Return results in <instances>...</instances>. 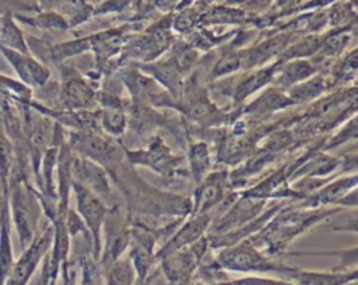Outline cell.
<instances>
[{
    "label": "cell",
    "mask_w": 358,
    "mask_h": 285,
    "mask_svg": "<svg viewBox=\"0 0 358 285\" xmlns=\"http://www.w3.org/2000/svg\"><path fill=\"white\" fill-rule=\"evenodd\" d=\"M8 210L20 247L24 250L38 233L42 212L39 194L28 183L27 177L15 179L8 183Z\"/></svg>",
    "instance_id": "obj_1"
},
{
    "label": "cell",
    "mask_w": 358,
    "mask_h": 285,
    "mask_svg": "<svg viewBox=\"0 0 358 285\" xmlns=\"http://www.w3.org/2000/svg\"><path fill=\"white\" fill-rule=\"evenodd\" d=\"M214 267L228 271L252 272V274H278L288 278L294 267H287L275 261L271 256L262 253L250 240L238 242L225 246L214 258Z\"/></svg>",
    "instance_id": "obj_2"
},
{
    "label": "cell",
    "mask_w": 358,
    "mask_h": 285,
    "mask_svg": "<svg viewBox=\"0 0 358 285\" xmlns=\"http://www.w3.org/2000/svg\"><path fill=\"white\" fill-rule=\"evenodd\" d=\"M66 142L74 154L102 165V168H108L110 173L119 166L124 156L123 149L115 141L105 138L90 129L71 131Z\"/></svg>",
    "instance_id": "obj_3"
},
{
    "label": "cell",
    "mask_w": 358,
    "mask_h": 285,
    "mask_svg": "<svg viewBox=\"0 0 358 285\" xmlns=\"http://www.w3.org/2000/svg\"><path fill=\"white\" fill-rule=\"evenodd\" d=\"M71 190L76 196L77 212L84 221L92 240V257L99 261L102 250V225L109 207L106 203L85 186L73 180Z\"/></svg>",
    "instance_id": "obj_4"
},
{
    "label": "cell",
    "mask_w": 358,
    "mask_h": 285,
    "mask_svg": "<svg viewBox=\"0 0 358 285\" xmlns=\"http://www.w3.org/2000/svg\"><path fill=\"white\" fill-rule=\"evenodd\" d=\"M53 226L49 221L41 232L35 235L32 242L22 250V254L14 261L4 285H27L39 263L43 260L52 246Z\"/></svg>",
    "instance_id": "obj_5"
},
{
    "label": "cell",
    "mask_w": 358,
    "mask_h": 285,
    "mask_svg": "<svg viewBox=\"0 0 358 285\" xmlns=\"http://www.w3.org/2000/svg\"><path fill=\"white\" fill-rule=\"evenodd\" d=\"M102 232L105 233V246L103 250H101L98 264L106 265L122 257L130 243V229L127 228L123 214L117 207H110L108 210Z\"/></svg>",
    "instance_id": "obj_6"
},
{
    "label": "cell",
    "mask_w": 358,
    "mask_h": 285,
    "mask_svg": "<svg viewBox=\"0 0 358 285\" xmlns=\"http://www.w3.org/2000/svg\"><path fill=\"white\" fill-rule=\"evenodd\" d=\"M0 54L8 61L20 81L27 87L43 88L50 78L49 68L36 60L31 53H22L0 43Z\"/></svg>",
    "instance_id": "obj_7"
},
{
    "label": "cell",
    "mask_w": 358,
    "mask_h": 285,
    "mask_svg": "<svg viewBox=\"0 0 358 285\" xmlns=\"http://www.w3.org/2000/svg\"><path fill=\"white\" fill-rule=\"evenodd\" d=\"M124 155L130 161V163L148 166L162 176L172 175L173 170L178 168V162L180 161V158L175 156L171 152L169 147L165 145L164 140L158 137H155L147 148L126 151Z\"/></svg>",
    "instance_id": "obj_8"
},
{
    "label": "cell",
    "mask_w": 358,
    "mask_h": 285,
    "mask_svg": "<svg viewBox=\"0 0 358 285\" xmlns=\"http://www.w3.org/2000/svg\"><path fill=\"white\" fill-rule=\"evenodd\" d=\"M210 225V212L190 215L189 219L155 251V260L158 261L173 251L189 247L190 244H193L194 242L204 236V232H207Z\"/></svg>",
    "instance_id": "obj_9"
},
{
    "label": "cell",
    "mask_w": 358,
    "mask_h": 285,
    "mask_svg": "<svg viewBox=\"0 0 358 285\" xmlns=\"http://www.w3.org/2000/svg\"><path fill=\"white\" fill-rule=\"evenodd\" d=\"M227 172L218 170L208 173L203 177L194 190L192 208L189 215L210 212L211 208L217 207L224 201L225 197V186H227Z\"/></svg>",
    "instance_id": "obj_10"
},
{
    "label": "cell",
    "mask_w": 358,
    "mask_h": 285,
    "mask_svg": "<svg viewBox=\"0 0 358 285\" xmlns=\"http://www.w3.org/2000/svg\"><path fill=\"white\" fill-rule=\"evenodd\" d=\"M158 261H161V270L171 285H192L190 279L200 264L190 247L173 251Z\"/></svg>",
    "instance_id": "obj_11"
},
{
    "label": "cell",
    "mask_w": 358,
    "mask_h": 285,
    "mask_svg": "<svg viewBox=\"0 0 358 285\" xmlns=\"http://www.w3.org/2000/svg\"><path fill=\"white\" fill-rule=\"evenodd\" d=\"M60 101L66 110H84L94 105L95 91L80 74L67 71L60 87Z\"/></svg>",
    "instance_id": "obj_12"
},
{
    "label": "cell",
    "mask_w": 358,
    "mask_h": 285,
    "mask_svg": "<svg viewBox=\"0 0 358 285\" xmlns=\"http://www.w3.org/2000/svg\"><path fill=\"white\" fill-rule=\"evenodd\" d=\"M262 207H263V201L252 197H248L235 203L214 225V236L248 224L249 221L257 217Z\"/></svg>",
    "instance_id": "obj_13"
},
{
    "label": "cell",
    "mask_w": 358,
    "mask_h": 285,
    "mask_svg": "<svg viewBox=\"0 0 358 285\" xmlns=\"http://www.w3.org/2000/svg\"><path fill=\"white\" fill-rule=\"evenodd\" d=\"M357 268L350 271H308L292 268L287 281L296 285H350L357 281Z\"/></svg>",
    "instance_id": "obj_14"
},
{
    "label": "cell",
    "mask_w": 358,
    "mask_h": 285,
    "mask_svg": "<svg viewBox=\"0 0 358 285\" xmlns=\"http://www.w3.org/2000/svg\"><path fill=\"white\" fill-rule=\"evenodd\" d=\"M11 219L8 210V190L0 198V285H4L14 264L11 244Z\"/></svg>",
    "instance_id": "obj_15"
},
{
    "label": "cell",
    "mask_w": 358,
    "mask_h": 285,
    "mask_svg": "<svg viewBox=\"0 0 358 285\" xmlns=\"http://www.w3.org/2000/svg\"><path fill=\"white\" fill-rule=\"evenodd\" d=\"M38 11L52 10L62 14L70 27L84 22L92 13L91 6L85 0H35Z\"/></svg>",
    "instance_id": "obj_16"
},
{
    "label": "cell",
    "mask_w": 358,
    "mask_h": 285,
    "mask_svg": "<svg viewBox=\"0 0 358 285\" xmlns=\"http://www.w3.org/2000/svg\"><path fill=\"white\" fill-rule=\"evenodd\" d=\"M357 187V176H345L341 177L322 189H317L313 191V194L308 198V205H326L330 203H340V200L350 193L352 189Z\"/></svg>",
    "instance_id": "obj_17"
},
{
    "label": "cell",
    "mask_w": 358,
    "mask_h": 285,
    "mask_svg": "<svg viewBox=\"0 0 358 285\" xmlns=\"http://www.w3.org/2000/svg\"><path fill=\"white\" fill-rule=\"evenodd\" d=\"M277 68H278V75H274V78L277 77V82L282 88L294 87L308 80L316 71V67L305 59H295L284 66L278 64Z\"/></svg>",
    "instance_id": "obj_18"
},
{
    "label": "cell",
    "mask_w": 358,
    "mask_h": 285,
    "mask_svg": "<svg viewBox=\"0 0 358 285\" xmlns=\"http://www.w3.org/2000/svg\"><path fill=\"white\" fill-rule=\"evenodd\" d=\"M277 67H278V64L264 67V68H260V70L246 75L242 81L238 82L236 88L234 89V101L235 102H242L246 96H249L250 94H253L259 88H262L266 84H268L270 81H273Z\"/></svg>",
    "instance_id": "obj_19"
},
{
    "label": "cell",
    "mask_w": 358,
    "mask_h": 285,
    "mask_svg": "<svg viewBox=\"0 0 358 285\" xmlns=\"http://www.w3.org/2000/svg\"><path fill=\"white\" fill-rule=\"evenodd\" d=\"M0 43L18 52L29 53L27 38L17 27L13 13H6L0 17Z\"/></svg>",
    "instance_id": "obj_20"
},
{
    "label": "cell",
    "mask_w": 358,
    "mask_h": 285,
    "mask_svg": "<svg viewBox=\"0 0 358 285\" xmlns=\"http://www.w3.org/2000/svg\"><path fill=\"white\" fill-rule=\"evenodd\" d=\"M14 20L29 25L32 28H38V29H67L69 24L66 21V18L52 10H41L36 11V14L34 15H27V14H13Z\"/></svg>",
    "instance_id": "obj_21"
},
{
    "label": "cell",
    "mask_w": 358,
    "mask_h": 285,
    "mask_svg": "<svg viewBox=\"0 0 358 285\" xmlns=\"http://www.w3.org/2000/svg\"><path fill=\"white\" fill-rule=\"evenodd\" d=\"M189 169L193 182L197 184L203 180L210 169V151L206 142L196 141L189 145L187 151Z\"/></svg>",
    "instance_id": "obj_22"
},
{
    "label": "cell",
    "mask_w": 358,
    "mask_h": 285,
    "mask_svg": "<svg viewBox=\"0 0 358 285\" xmlns=\"http://www.w3.org/2000/svg\"><path fill=\"white\" fill-rule=\"evenodd\" d=\"M99 123L102 129L112 137H117L124 133L127 124L126 109L122 103L112 106H102L99 110Z\"/></svg>",
    "instance_id": "obj_23"
},
{
    "label": "cell",
    "mask_w": 358,
    "mask_h": 285,
    "mask_svg": "<svg viewBox=\"0 0 358 285\" xmlns=\"http://www.w3.org/2000/svg\"><path fill=\"white\" fill-rule=\"evenodd\" d=\"M203 285H296L287 279H275V278H264V277H243L236 278L231 281H218V282H210Z\"/></svg>",
    "instance_id": "obj_24"
},
{
    "label": "cell",
    "mask_w": 358,
    "mask_h": 285,
    "mask_svg": "<svg viewBox=\"0 0 358 285\" xmlns=\"http://www.w3.org/2000/svg\"><path fill=\"white\" fill-rule=\"evenodd\" d=\"M36 13L38 6L35 0H0V17L6 13L24 14V13Z\"/></svg>",
    "instance_id": "obj_25"
},
{
    "label": "cell",
    "mask_w": 358,
    "mask_h": 285,
    "mask_svg": "<svg viewBox=\"0 0 358 285\" xmlns=\"http://www.w3.org/2000/svg\"><path fill=\"white\" fill-rule=\"evenodd\" d=\"M239 67H242V56L238 53L227 54V56H222L215 63L213 74H214V77H221V75L236 71Z\"/></svg>",
    "instance_id": "obj_26"
},
{
    "label": "cell",
    "mask_w": 358,
    "mask_h": 285,
    "mask_svg": "<svg viewBox=\"0 0 358 285\" xmlns=\"http://www.w3.org/2000/svg\"><path fill=\"white\" fill-rule=\"evenodd\" d=\"M62 285H76L77 281V270H76V264L66 260L62 267Z\"/></svg>",
    "instance_id": "obj_27"
},
{
    "label": "cell",
    "mask_w": 358,
    "mask_h": 285,
    "mask_svg": "<svg viewBox=\"0 0 358 285\" xmlns=\"http://www.w3.org/2000/svg\"><path fill=\"white\" fill-rule=\"evenodd\" d=\"M130 0H106L102 4H99L98 10H94V13H109V11H120L127 7Z\"/></svg>",
    "instance_id": "obj_28"
},
{
    "label": "cell",
    "mask_w": 358,
    "mask_h": 285,
    "mask_svg": "<svg viewBox=\"0 0 358 285\" xmlns=\"http://www.w3.org/2000/svg\"><path fill=\"white\" fill-rule=\"evenodd\" d=\"M154 3L161 10H169L176 3V0H154Z\"/></svg>",
    "instance_id": "obj_29"
},
{
    "label": "cell",
    "mask_w": 358,
    "mask_h": 285,
    "mask_svg": "<svg viewBox=\"0 0 358 285\" xmlns=\"http://www.w3.org/2000/svg\"><path fill=\"white\" fill-rule=\"evenodd\" d=\"M4 191H6V190H1V187H0V198H1V196H3Z\"/></svg>",
    "instance_id": "obj_30"
},
{
    "label": "cell",
    "mask_w": 358,
    "mask_h": 285,
    "mask_svg": "<svg viewBox=\"0 0 358 285\" xmlns=\"http://www.w3.org/2000/svg\"><path fill=\"white\" fill-rule=\"evenodd\" d=\"M150 282H151V279H150V281H147L144 285H150Z\"/></svg>",
    "instance_id": "obj_31"
}]
</instances>
